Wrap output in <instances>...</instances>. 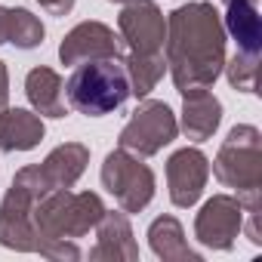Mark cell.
<instances>
[{"mask_svg":"<svg viewBox=\"0 0 262 262\" xmlns=\"http://www.w3.org/2000/svg\"><path fill=\"white\" fill-rule=\"evenodd\" d=\"M148 247L164 262H201V253L188 247L182 222L176 216H158L148 225Z\"/></svg>","mask_w":262,"mask_h":262,"instance_id":"ac0fdd59","label":"cell"},{"mask_svg":"<svg viewBox=\"0 0 262 262\" xmlns=\"http://www.w3.org/2000/svg\"><path fill=\"white\" fill-rule=\"evenodd\" d=\"M47 126L37 111L28 108H4L0 111V151H31L43 142Z\"/></svg>","mask_w":262,"mask_h":262,"instance_id":"5bb4252c","label":"cell"},{"mask_svg":"<svg viewBox=\"0 0 262 262\" xmlns=\"http://www.w3.org/2000/svg\"><path fill=\"white\" fill-rule=\"evenodd\" d=\"M96 231V247L90 250L93 262H136L139 259V244L133 237L126 213H111L105 210V216L99 219Z\"/></svg>","mask_w":262,"mask_h":262,"instance_id":"7c38bea8","label":"cell"},{"mask_svg":"<svg viewBox=\"0 0 262 262\" xmlns=\"http://www.w3.org/2000/svg\"><path fill=\"white\" fill-rule=\"evenodd\" d=\"M219 123H222V102L207 86L182 93V120H179V129L185 133L188 142H207V139H213Z\"/></svg>","mask_w":262,"mask_h":262,"instance_id":"4fadbf2b","label":"cell"},{"mask_svg":"<svg viewBox=\"0 0 262 262\" xmlns=\"http://www.w3.org/2000/svg\"><path fill=\"white\" fill-rule=\"evenodd\" d=\"M10 105V71L7 62H0V111Z\"/></svg>","mask_w":262,"mask_h":262,"instance_id":"cb8c5ba5","label":"cell"},{"mask_svg":"<svg viewBox=\"0 0 262 262\" xmlns=\"http://www.w3.org/2000/svg\"><path fill=\"white\" fill-rule=\"evenodd\" d=\"M253 4H259V0H253Z\"/></svg>","mask_w":262,"mask_h":262,"instance_id":"4316f807","label":"cell"},{"mask_svg":"<svg viewBox=\"0 0 262 262\" xmlns=\"http://www.w3.org/2000/svg\"><path fill=\"white\" fill-rule=\"evenodd\" d=\"M43 34H47V28H43V22L31 10L10 7V34H7V43H13L19 50H34V47L43 43Z\"/></svg>","mask_w":262,"mask_h":262,"instance_id":"ffe728a7","label":"cell"},{"mask_svg":"<svg viewBox=\"0 0 262 262\" xmlns=\"http://www.w3.org/2000/svg\"><path fill=\"white\" fill-rule=\"evenodd\" d=\"M228 83L237 93H256V80H259V53H244L237 50L231 59H225L222 65Z\"/></svg>","mask_w":262,"mask_h":262,"instance_id":"44dd1931","label":"cell"},{"mask_svg":"<svg viewBox=\"0 0 262 262\" xmlns=\"http://www.w3.org/2000/svg\"><path fill=\"white\" fill-rule=\"evenodd\" d=\"M37 4H40V10H47L50 16H68V13L74 10L77 0H37Z\"/></svg>","mask_w":262,"mask_h":262,"instance_id":"603a6c76","label":"cell"},{"mask_svg":"<svg viewBox=\"0 0 262 262\" xmlns=\"http://www.w3.org/2000/svg\"><path fill=\"white\" fill-rule=\"evenodd\" d=\"M225 16L222 28L234 37L237 50L244 53H262V19L253 0H222Z\"/></svg>","mask_w":262,"mask_h":262,"instance_id":"e0dca14e","label":"cell"},{"mask_svg":"<svg viewBox=\"0 0 262 262\" xmlns=\"http://www.w3.org/2000/svg\"><path fill=\"white\" fill-rule=\"evenodd\" d=\"M86 164H90V148L83 142H65V145L53 148L47 155V161L37 167H40V176L50 185V191H56V188H74L77 179L83 176Z\"/></svg>","mask_w":262,"mask_h":262,"instance_id":"9a60e30c","label":"cell"},{"mask_svg":"<svg viewBox=\"0 0 262 262\" xmlns=\"http://www.w3.org/2000/svg\"><path fill=\"white\" fill-rule=\"evenodd\" d=\"M117 28L126 53H164L167 19L155 0H126L117 16Z\"/></svg>","mask_w":262,"mask_h":262,"instance_id":"52a82bcc","label":"cell"},{"mask_svg":"<svg viewBox=\"0 0 262 262\" xmlns=\"http://www.w3.org/2000/svg\"><path fill=\"white\" fill-rule=\"evenodd\" d=\"M167 68L179 93L213 86L225 65L222 16L207 0L176 7L167 16Z\"/></svg>","mask_w":262,"mask_h":262,"instance_id":"6da1fadb","label":"cell"},{"mask_svg":"<svg viewBox=\"0 0 262 262\" xmlns=\"http://www.w3.org/2000/svg\"><path fill=\"white\" fill-rule=\"evenodd\" d=\"M25 96L31 102V108L40 114V117H65L68 105H65V80L59 77V71L47 68V65H37L28 71L25 77Z\"/></svg>","mask_w":262,"mask_h":262,"instance_id":"2e32d148","label":"cell"},{"mask_svg":"<svg viewBox=\"0 0 262 262\" xmlns=\"http://www.w3.org/2000/svg\"><path fill=\"white\" fill-rule=\"evenodd\" d=\"M7 34H10V10L0 7V43H7Z\"/></svg>","mask_w":262,"mask_h":262,"instance_id":"d4e9b609","label":"cell"},{"mask_svg":"<svg viewBox=\"0 0 262 262\" xmlns=\"http://www.w3.org/2000/svg\"><path fill=\"white\" fill-rule=\"evenodd\" d=\"M213 176L234 191L244 213L262 210V133L253 123H237L219 145Z\"/></svg>","mask_w":262,"mask_h":262,"instance_id":"7a4b0ae2","label":"cell"},{"mask_svg":"<svg viewBox=\"0 0 262 262\" xmlns=\"http://www.w3.org/2000/svg\"><path fill=\"white\" fill-rule=\"evenodd\" d=\"M65 99L74 111L86 117H102L123 108V102L129 99L123 59L111 56V59H93L74 65L71 77L65 80Z\"/></svg>","mask_w":262,"mask_h":262,"instance_id":"277c9868","label":"cell"},{"mask_svg":"<svg viewBox=\"0 0 262 262\" xmlns=\"http://www.w3.org/2000/svg\"><path fill=\"white\" fill-rule=\"evenodd\" d=\"M108 4H126V0H108Z\"/></svg>","mask_w":262,"mask_h":262,"instance_id":"484cf974","label":"cell"},{"mask_svg":"<svg viewBox=\"0 0 262 262\" xmlns=\"http://www.w3.org/2000/svg\"><path fill=\"white\" fill-rule=\"evenodd\" d=\"M111 56H120V50H117V34L105 22H80L59 43V59L62 65H71V68L80 62L111 59Z\"/></svg>","mask_w":262,"mask_h":262,"instance_id":"8fae6325","label":"cell"},{"mask_svg":"<svg viewBox=\"0 0 262 262\" xmlns=\"http://www.w3.org/2000/svg\"><path fill=\"white\" fill-rule=\"evenodd\" d=\"M102 185L105 191L117 201V207L129 213H142L151 198H155V173L148 164H142L136 155H129L123 148H114L105 164H102Z\"/></svg>","mask_w":262,"mask_h":262,"instance_id":"8992f818","label":"cell"},{"mask_svg":"<svg viewBox=\"0 0 262 262\" xmlns=\"http://www.w3.org/2000/svg\"><path fill=\"white\" fill-rule=\"evenodd\" d=\"M244 225V207L234 194H213L198 219H194V237L198 244L210 250H231Z\"/></svg>","mask_w":262,"mask_h":262,"instance_id":"ba28073f","label":"cell"},{"mask_svg":"<svg viewBox=\"0 0 262 262\" xmlns=\"http://www.w3.org/2000/svg\"><path fill=\"white\" fill-rule=\"evenodd\" d=\"M37 253H40L43 259H56V262H77V259H80V247H77L74 241H68V237L43 244Z\"/></svg>","mask_w":262,"mask_h":262,"instance_id":"7402d4cb","label":"cell"},{"mask_svg":"<svg viewBox=\"0 0 262 262\" xmlns=\"http://www.w3.org/2000/svg\"><path fill=\"white\" fill-rule=\"evenodd\" d=\"M105 216V204L96 191H71V188H56L34 201L31 222L37 234V250L50 241H77L86 237L99 219Z\"/></svg>","mask_w":262,"mask_h":262,"instance_id":"3957f363","label":"cell"},{"mask_svg":"<svg viewBox=\"0 0 262 262\" xmlns=\"http://www.w3.org/2000/svg\"><path fill=\"white\" fill-rule=\"evenodd\" d=\"M123 68H126V80H129V96L145 99L161 83V77L167 71V59H164V53H126Z\"/></svg>","mask_w":262,"mask_h":262,"instance_id":"d6986e66","label":"cell"},{"mask_svg":"<svg viewBox=\"0 0 262 262\" xmlns=\"http://www.w3.org/2000/svg\"><path fill=\"white\" fill-rule=\"evenodd\" d=\"M31 210H34V198L25 188L10 185L4 201H0V247L16 253H37Z\"/></svg>","mask_w":262,"mask_h":262,"instance_id":"30bf717a","label":"cell"},{"mask_svg":"<svg viewBox=\"0 0 262 262\" xmlns=\"http://www.w3.org/2000/svg\"><path fill=\"white\" fill-rule=\"evenodd\" d=\"M210 179V161L201 148H179L167 161V188L170 201L182 210L194 207L207 188Z\"/></svg>","mask_w":262,"mask_h":262,"instance_id":"9c48e42d","label":"cell"},{"mask_svg":"<svg viewBox=\"0 0 262 262\" xmlns=\"http://www.w3.org/2000/svg\"><path fill=\"white\" fill-rule=\"evenodd\" d=\"M179 136V120L173 108L161 99H142L139 108L123 123L117 145L136 158H155Z\"/></svg>","mask_w":262,"mask_h":262,"instance_id":"5b68a950","label":"cell"}]
</instances>
